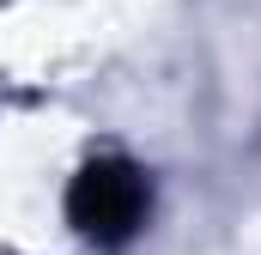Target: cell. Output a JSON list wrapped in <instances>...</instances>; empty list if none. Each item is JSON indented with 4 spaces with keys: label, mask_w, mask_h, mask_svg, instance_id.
<instances>
[{
    "label": "cell",
    "mask_w": 261,
    "mask_h": 255,
    "mask_svg": "<svg viewBox=\"0 0 261 255\" xmlns=\"http://www.w3.org/2000/svg\"><path fill=\"white\" fill-rule=\"evenodd\" d=\"M73 225H85V231H97V237H116V231H128L134 219H140V207H146V189H140V176L122 170V164H103V170H85L79 183H73Z\"/></svg>",
    "instance_id": "1"
}]
</instances>
